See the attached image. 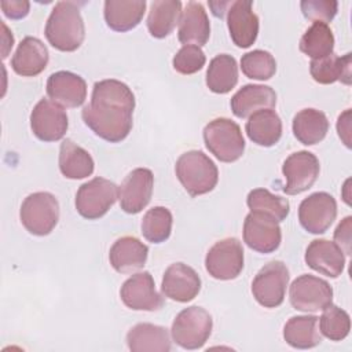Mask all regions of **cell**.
I'll list each match as a JSON object with an SVG mask.
<instances>
[{
	"label": "cell",
	"instance_id": "cell-1",
	"mask_svg": "<svg viewBox=\"0 0 352 352\" xmlns=\"http://www.w3.org/2000/svg\"><path fill=\"white\" fill-rule=\"evenodd\" d=\"M133 109L135 95L131 88L120 80L107 78L94 84L91 102L84 106L81 117L96 136L118 143L132 129Z\"/></svg>",
	"mask_w": 352,
	"mask_h": 352
},
{
	"label": "cell",
	"instance_id": "cell-2",
	"mask_svg": "<svg viewBox=\"0 0 352 352\" xmlns=\"http://www.w3.org/2000/svg\"><path fill=\"white\" fill-rule=\"evenodd\" d=\"M44 34L58 51L73 52L85 38V26L80 8L73 1H58L45 23Z\"/></svg>",
	"mask_w": 352,
	"mask_h": 352
},
{
	"label": "cell",
	"instance_id": "cell-3",
	"mask_svg": "<svg viewBox=\"0 0 352 352\" xmlns=\"http://www.w3.org/2000/svg\"><path fill=\"white\" fill-rule=\"evenodd\" d=\"M175 172L179 182L191 197L212 191L219 180L216 164L199 150L183 153L176 161Z\"/></svg>",
	"mask_w": 352,
	"mask_h": 352
},
{
	"label": "cell",
	"instance_id": "cell-4",
	"mask_svg": "<svg viewBox=\"0 0 352 352\" xmlns=\"http://www.w3.org/2000/svg\"><path fill=\"white\" fill-rule=\"evenodd\" d=\"M206 148L221 162H234L245 151V139L236 122L220 117L209 121L204 128Z\"/></svg>",
	"mask_w": 352,
	"mask_h": 352
},
{
	"label": "cell",
	"instance_id": "cell-5",
	"mask_svg": "<svg viewBox=\"0 0 352 352\" xmlns=\"http://www.w3.org/2000/svg\"><path fill=\"white\" fill-rule=\"evenodd\" d=\"M213 329L210 314L198 305L180 311L172 323V338L184 349H199L209 340Z\"/></svg>",
	"mask_w": 352,
	"mask_h": 352
},
{
	"label": "cell",
	"instance_id": "cell-6",
	"mask_svg": "<svg viewBox=\"0 0 352 352\" xmlns=\"http://www.w3.org/2000/svg\"><path fill=\"white\" fill-rule=\"evenodd\" d=\"M19 219L28 232L36 236L48 235L59 220V202L51 192L29 194L19 209Z\"/></svg>",
	"mask_w": 352,
	"mask_h": 352
},
{
	"label": "cell",
	"instance_id": "cell-7",
	"mask_svg": "<svg viewBox=\"0 0 352 352\" xmlns=\"http://www.w3.org/2000/svg\"><path fill=\"white\" fill-rule=\"evenodd\" d=\"M118 198L116 183L104 177H94L80 186L76 194V209L80 216L96 220L104 216Z\"/></svg>",
	"mask_w": 352,
	"mask_h": 352
},
{
	"label": "cell",
	"instance_id": "cell-8",
	"mask_svg": "<svg viewBox=\"0 0 352 352\" xmlns=\"http://www.w3.org/2000/svg\"><path fill=\"white\" fill-rule=\"evenodd\" d=\"M289 270L285 263L274 260L265 264L252 282V294L264 308L279 307L289 285Z\"/></svg>",
	"mask_w": 352,
	"mask_h": 352
},
{
	"label": "cell",
	"instance_id": "cell-9",
	"mask_svg": "<svg viewBox=\"0 0 352 352\" xmlns=\"http://www.w3.org/2000/svg\"><path fill=\"white\" fill-rule=\"evenodd\" d=\"M289 300L292 307L301 312L323 311L333 302V289L324 279L304 274L292 282Z\"/></svg>",
	"mask_w": 352,
	"mask_h": 352
},
{
	"label": "cell",
	"instance_id": "cell-10",
	"mask_svg": "<svg viewBox=\"0 0 352 352\" xmlns=\"http://www.w3.org/2000/svg\"><path fill=\"white\" fill-rule=\"evenodd\" d=\"M205 268L214 279H235L243 270L242 243L236 238L217 241L205 256Z\"/></svg>",
	"mask_w": 352,
	"mask_h": 352
},
{
	"label": "cell",
	"instance_id": "cell-11",
	"mask_svg": "<svg viewBox=\"0 0 352 352\" xmlns=\"http://www.w3.org/2000/svg\"><path fill=\"white\" fill-rule=\"evenodd\" d=\"M319 170V160L311 151L301 150L290 154L282 165V173L286 179L283 192L297 195L307 191L316 182Z\"/></svg>",
	"mask_w": 352,
	"mask_h": 352
},
{
	"label": "cell",
	"instance_id": "cell-12",
	"mask_svg": "<svg viewBox=\"0 0 352 352\" xmlns=\"http://www.w3.org/2000/svg\"><path fill=\"white\" fill-rule=\"evenodd\" d=\"M337 217V202L333 195L318 191L304 198L298 206L301 227L315 235L326 232Z\"/></svg>",
	"mask_w": 352,
	"mask_h": 352
},
{
	"label": "cell",
	"instance_id": "cell-13",
	"mask_svg": "<svg viewBox=\"0 0 352 352\" xmlns=\"http://www.w3.org/2000/svg\"><path fill=\"white\" fill-rule=\"evenodd\" d=\"M33 135L43 142L60 140L69 128L67 114L62 106L51 99H40L30 113Z\"/></svg>",
	"mask_w": 352,
	"mask_h": 352
},
{
	"label": "cell",
	"instance_id": "cell-14",
	"mask_svg": "<svg viewBox=\"0 0 352 352\" xmlns=\"http://www.w3.org/2000/svg\"><path fill=\"white\" fill-rule=\"evenodd\" d=\"M282 241L279 223L270 214L250 212L243 221V242L254 252L272 253Z\"/></svg>",
	"mask_w": 352,
	"mask_h": 352
},
{
	"label": "cell",
	"instance_id": "cell-15",
	"mask_svg": "<svg viewBox=\"0 0 352 352\" xmlns=\"http://www.w3.org/2000/svg\"><path fill=\"white\" fill-rule=\"evenodd\" d=\"M120 297L125 307L133 311L154 312L164 307V297L155 290L154 279L148 271L129 276L120 289Z\"/></svg>",
	"mask_w": 352,
	"mask_h": 352
},
{
	"label": "cell",
	"instance_id": "cell-16",
	"mask_svg": "<svg viewBox=\"0 0 352 352\" xmlns=\"http://www.w3.org/2000/svg\"><path fill=\"white\" fill-rule=\"evenodd\" d=\"M154 187V175L147 168H136L129 172L118 187L120 206L125 213L136 214L150 202Z\"/></svg>",
	"mask_w": 352,
	"mask_h": 352
},
{
	"label": "cell",
	"instance_id": "cell-17",
	"mask_svg": "<svg viewBox=\"0 0 352 352\" xmlns=\"http://www.w3.org/2000/svg\"><path fill=\"white\" fill-rule=\"evenodd\" d=\"M201 278L190 265L173 263L165 270L161 282V292L165 297L177 302H188L198 296Z\"/></svg>",
	"mask_w": 352,
	"mask_h": 352
},
{
	"label": "cell",
	"instance_id": "cell-18",
	"mask_svg": "<svg viewBox=\"0 0 352 352\" xmlns=\"http://www.w3.org/2000/svg\"><path fill=\"white\" fill-rule=\"evenodd\" d=\"M45 89L48 98L62 107H78L87 99L85 80L67 70L52 73L47 80Z\"/></svg>",
	"mask_w": 352,
	"mask_h": 352
},
{
	"label": "cell",
	"instance_id": "cell-19",
	"mask_svg": "<svg viewBox=\"0 0 352 352\" xmlns=\"http://www.w3.org/2000/svg\"><path fill=\"white\" fill-rule=\"evenodd\" d=\"M227 26L232 43L239 48H249L258 34V16L253 11L252 1L230 3Z\"/></svg>",
	"mask_w": 352,
	"mask_h": 352
},
{
	"label": "cell",
	"instance_id": "cell-20",
	"mask_svg": "<svg viewBox=\"0 0 352 352\" xmlns=\"http://www.w3.org/2000/svg\"><path fill=\"white\" fill-rule=\"evenodd\" d=\"M304 260L309 268L329 278L340 276L345 267L344 252L327 239H314L305 250Z\"/></svg>",
	"mask_w": 352,
	"mask_h": 352
},
{
	"label": "cell",
	"instance_id": "cell-21",
	"mask_svg": "<svg viewBox=\"0 0 352 352\" xmlns=\"http://www.w3.org/2000/svg\"><path fill=\"white\" fill-rule=\"evenodd\" d=\"M48 59L50 54L45 44L37 37L26 36L11 58V67L18 76L34 77L47 67Z\"/></svg>",
	"mask_w": 352,
	"mask_h": 352
},
{
	"label": "cell",
	"instance_id": "cell-22",
	"mask_svg": "<svg viewBox=\"0 0 352 352\" xmlns=\"http://www.w3.org/2000/svg\"><path fill=\"white\" fill-rule=\"evenodd\" d=\"M148 248L136 236H121L110 248L109 261L120 274H132L147 261Z\"/></svg>",
	"mask_w": 352,
	"mask_h": 352
},
{
	"label": "cell",
	"instance_id": "cell-23",
	"mask_svg": "<svg viewBox=\"0 0 352 352\" xmlns=\"http://www.w3.org/2000/svg\"><path fill=\"white\" fill-rule=\"evenodd\" d=\"M210 36V23L204 6L188 1L179 21L177 38L184 45H205Z\"/></svg>",
	"mask_w": 352,
	"mask_h": 352
},
{
	"label": "cell",
	"instance_id": "cell-24",
	"mask_svg": "<svg viewBox=\"0 0 352 352\" xmlns=\"http://www.w3.org/2000/svg\"><path fill=\"white\" fill-rule=\"evenodd\" d=\"M276 104V92L261 84H246L231 98L232 114L238 118H248L261 109H272Z\"/></svg>",
	"mask_w": 352,
	"mask_h": 352
},
{
	"label": "cell",
	"instance_id": "cell-25",
	"mask_svg": "<svg viewBox=\"0 0 352 352\" xmlns=\"http://www.w3.org/2000/svg\"><path fill=\"white\" fill-rule=\"evenodd\" d=\"M147 3L144 0H106L103 16L114 32L135 29L143 19Z\"/></svg>",
	"mask_w": 352,
	"mask_h": 352
},
{
	"label": "cell",
	"instance_id": "cell-26",
	"mask_svg": "<svg viewBox=\"0 0 352 352\" xmlns=\"http://www.w3.org/2000/svg\"><path fill=\"white\" fill-rule=\"evenodd\" d=\"M126 345L132 352H169V331L164 326L138 323L126 333Z\"/></svg>",
	"mask_w": 352,
	"mask_h": 352
},
{
	"label": "cell",
	"instance_id": "cell-27",
	"mask_svg": "<svg viewBox=\"0 0 352 352\" xmlns=\"http://www.w3.org/2000/svg\"><path fill=\"white\" fill-rule=\"evenodd\" d=\"M245 131L253 143L271 147L275 146L282 136V121L272 109H261L248 117Z\"/></svg>",
	"mask_w": 352,
	"mask_h": 352
},
{
	"label": "cell",
	"instance_id": "cell-28",
	"mask_svg": "<svg viewBox=\"0 0 352 352\" xmlns=\"http://www.w3.org/2000/svg\"><path fill=\"white\" fill-rule=\"evenodd\" d=\"M292 128L300 143L314 146L326 138L329 132V120L323 111L308 107L296 113Z\"/></svg>",
	"mask_w": 352,
	"mask_h": 352
},
{
	"label": "cell",
	"instance_id": "cell-29",
	"mask_svg": "<svg viewBox=\"0 0 352 352\" xmlns=\"http://www.w3.org/2000/svg\"><path fill=\"white\" fill-rule=\"evenodd\" d=\"M95 168L91 154L76 144L72 139H65L59 147V170L67 179H84L92 175Z\"/></svg>",
	"mask_w": 352,
	"mask_h": 352
},
{
	"label": "cell",
	"instance_id": "cell-30",
	"mask_svg": "<svg viewBox=\"0 0 352 352\" xmlns=\"http://www.w3.org/2000/svg\"><path fill=\"white\" fill-rule=\"evenodd\" d=\"M285 341L297 349H309L322 342L318 316L300 315L292 316L283 326Z\"/></svg>",
	"mask_w": 352,
	"mask_h": 352
},
{
	"label": "cell",
	"instance_id": "cell-31",
	"mask_svg": "<svg viewBox=\"0 0 352 352\" xmlns=\"http://www.w3.org/2000/svg\"><path fill=\"white\" fill-rule=\"evenodd\" d=\"M309 73L319 84H333L341 81L346 85L351 84V54L338 56L331 52L324 58L312 59L309 63Z\"/></svg>",
	"mask_w": 352,
	"mask_h": 352
},
{
	"label": "cell",
	"instance_id": "cell-32",
	"mask_svg": "<svg viewBox=\"0 0 352 352\" xmlns=\"http://www.w3.org/2000/svg\"><path fill=\"white\" fill-rule=\"evenodd\" d=\"M182 16V3L179 0H157L150 6L147 29L155 38H164L172 33Z\"/></svg>",
	"mask_w": 352,
	"mask_h": 352
},
{
	"label": "cell",
	"instance_id": "cell-33",
	"mask_svg": "<svg viewBox=\"0 0 352 352\" xmlns=\"http://www.w3.org/2000/svg\"><path fill=\"white\" fill-rule=\"evenodd\" d=\"M206 87L214 94H228L238 82V65L228 54L216 55L206 70Z\"/></svg>",
	"mask_w": 352,
	"mask_h": 352
},
{
	"label": "cell",
	"instance_id": "cell-34",
	"mask_svg": "<svg viewBox=\"0 0 352 352\" xmlns=\"http://www.w3.org/2000/svg\"><path fill=\"white\" fill-rule=\"evenodd\" d=\"M334 36L327 23L314 22L300 40V51L311 59H320L333 52Z\"/></svg>",
	"mask_w": 352,
	"mask_h": 352
},
{
	"label": "cell",
	"instance_id": "cell-35",
	"mask_svg": "<svg viewBox=\"0 0 352 352\" xmlns=\"http://www.w3.org/2000/svg\"><path fill=\"white\" fill-rule=\"evenodd\" d=\"M248 208L250 212H261L272 216L278 223L283 221L289 212L290 205L286 198L270 192L267 188H254L248 194Z\"/></svg>",
	"mask_w": 352,
	"mask_h": 352
},
{
	"label": "cell",
	"instance_id": "cell-36",
	"mask_svg": "<svg viewBox=\"0 0 352 352\" xmlns=\"http://www.w3.org/2000/svg\"><path fill=\"white\" fill-rule=\"evenodd\" d=\"M173 217L168 208L154 206L142 219V234L151 243L165 242L172 232Z\"/></svg>",
	"mask_w": 352,
	"mask_h": 352
},
{
	"label": "cell",
	"instance_id": "cell-37",
	"mask_svg": "<svg viewBox=\"0 0 352 352\" xmlns=\"http://www.w3.org/2000/svg\"><path fill=\"white\" fill-rule=\"evenodd\" d=\"M320 333L330 341L344 340L351 330V318L346 311L334 305L333 302L323 309L320 318H318Z\"/></svg>",
	"mask_w": 352,
	"mask_h": 352
},
{
	"label": "cell",
	"instance_id": "cell-38",
	"mask_svg": "<svg viewBox=\"0 0 352 352\" xmlns=\"http://www.w3.org/2000/svg\"><path fill=\"white\" fill-rule=\"evenodd\" d=\"M242 73L252 80H270L276 72L275 58L264 50H253L241 58Z\"/></svg>",
	"mask_w": 352,
	"mask_h": 352
},
{
	"label": "cell",
	"instance_id": "cell-39",
	"mask_svg": "<svg viewBox=\"0 0 352 352\" xmlns=\"http://www.w3.org/2000/svg\"><path fill=\"white\" fill-rule=\"evenodd\" d=\"M206 62V56L198 45H183L173 56V69L184 76L199 72Z\"/></svg>",
	"mask_w": 352,
	"mask_h": 352
},
{
	"label": "cell",
	"instance_id": "cell-40",
	"mask_svg": "<svg viewBox=\"0 0 352 352\" xmlns=\"http://www.w3.org/2000/svg\"><path fill=\"white\" fill-rule=\"evenodd\" d=\"M300 7L308 21L327 23L336 16L338 3L336 0H302Z\"/></svg>",
	"mask_w": 352,
	"mask_h": 352
},
{
	"label": "cell",
	"instance_id": "cell-41",
	"mask_svg": "<svg viewBox=\"0 0 352 352\" xmlns=\"http://www.w3.org/2000/svg\"><path fill=\"white\" fill-rule=\"evenodd\" d=\"M351 230H352V217L346 216L341 220L334 231V241L341 248L344 254H351Z\"/></svg>",
	"mask_w": 352,
	"mask_h": 352
},
{
	"label": "cell",
	"instance_id": "cell-42",
	"mask_svg": "<svg viewBox=\"0 0 352 352\" xmlns=\"http://www.w3.org/2000/svg\"><path fill=\"white\" fill-rule=\"evenodd\" d=\"M0 6H1L4 15L11 19L25 18L30 8V3L26 0H11V1L4 0L0 3Z\"/></svg>",
	"mask_w": 352,
	"mask_h": 352
},
{
	"label": "cell",
	"instance_id": "cell-43",
	"mask_svg": "<svg viewBox=\"0 0 352 352\" xmlns=\"http://www.w3.org/2000/svg\"><path fill=\"white\" fill-rule=\"evenodd\" d=\"M337 132L346 147H351L349 132H351V109H346L337 120Z\"/></svg>",
	"mask_w": 352,
	"mask_h": 352
},
{
	"label": "cell",
	"instance_id": "cell-44",
	"mask_svg": "<svg viewBox=\"0 0 352 352\" xmlns=\"http://www.w3.org/2000/svg\"><path fill=\"white\" fill-rule=\"evenodd\" d=\"M1 26H3V30H4V33H3V55H1V58L6 59V58L8 56V51H10V50L12 48V45H14V37H12V34L8 32V28L6 26L4 22H1Z\"/></svg>",
	"mask_w": 352,
	"mask_h": 352
}]
</instances>
